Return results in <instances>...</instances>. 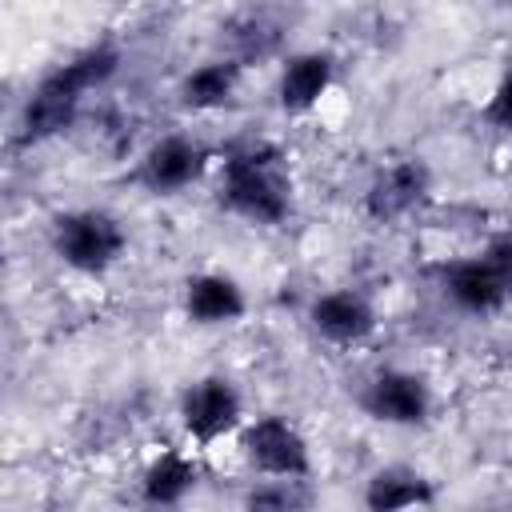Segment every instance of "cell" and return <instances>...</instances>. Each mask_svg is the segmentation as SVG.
I'll list each match as a JSON object with an SVG mask.
<instances>
[{
	"instance_id": "obj_18",
	"label": "cell",
	"mask_w": 512,
	"mask_h": 512,
	"mask_svg": "<svg viewBox=\"0 0 512 512\" xmlns=\"http://www.w3.org/2000/svg\"><path fill=\"white\" fill-rule=\"evenodd\" d=\"M480 120H484L492 132L512 136V64L496 76V84H492L488 100L480 104Z\"/></svg>"
},
{
	"instance_id": "obj_2",
	"label": "cell",
	"mask_w": 512,
	"mask_h": 512,
	"mask_svg": "<svg viewBox=\"0 0 512 512\" xmlns=\"http://www.w3.org/2000/svg\"><path fill=\"white\" fill-rule=\"evenodd\" d=\"M216 204L252 224L280 228L292 216V168L268 140H248L216 160Z\"/></svg>"
},
{
	"instance_id": "obj_1",
	"label": "cell",
	"mask_w": 512,
	"mask_h": 512,
	"mask_svg": "<svg viewBox=\"0 0 512 512\" xmlns=\"http://www.w3.org/2000/svg\"><path fill=\"white\" fill-rule=\"evenodd\" d=\"M124 64V48L116 36H100V40H88L84 48L68 52L60 64H52L24 96L20 112H16V124H12V144L16 148H40L56 136H64L80 112H84V100L100 88L112 84V76L120 72Z\"/></svg>"
},
{
	"instance_id": "obj_13",
	"label": "cell",
	"mask_w": 512,
	"mask_h": 512,
	"mask_svg": "<svg viewBox=\"0 0 512 512\" xmlns=\"http://www.w3.org/2000/svg\"><path fill=\"white\" fill-rule=\"evenodd\" d=\"M240 84H244V64L236 56L224 52V56L200 60L176 80V108L188 116H216L236 104Z\"/></svg>"
},
{
	"instance_id": "obj_16",
	"label": "cell",
	"mask_w": 512,
	"mask_h": 512,
	"mask_svg": "<svg viewBox=\"0 0 512 512\" xmlns=\"http://www.w3.org/2000/svg\"><path fill=\"white\" fill-rule=\"evenodd\" d=\"M240 500H244V508H276V512H292V508H312V504H316V492H312V480L260 476Z\"/></svg>"
},
{
	"instance_id": "obj_6",
	"label": "cell",
	"mask_w": 512,
	"mask_h": 512,
	"mask_svg": "<svg viewBox=\"0 0 512 512\" xmlns=\"http://www.w3.org/2000/svg\"><path fill=\"white\" fill-rule=\"evenodd\" d=\"M240 460L252 468V476H288V480H312L316 460L304 428L280 412L248 416L236 432Z\"/></svg>"
},
{
	"instance_id": "obj_10",
	"label": "cell",
	"mask_w": 512,
	"mask_h": 512,
	"mask_svg": "<svg viewBox=\"0 0 512 512\" xmlns=\"http://www.w3.org/2000/svg\"><path fill=\"white\" fill-rule=\"evenodd\" d=\"M308 328L332 348H360L380 332V308L364 288L336 284L308 300Z\"/></svg>"
},
{
	"instance_id": "obj_9",
	"label": "cell",
	"mask_w": 512,
	"mask_h": 512,
	"mask_svg": "<svg viewBox=\"0 0 512 512\" xmlns=\"http://www.w3.org/2000/svg\"><path fill=\"white\" fill-rule=\"evenodd\" d=\"M212 168V148L192 132H164L136 156L132 184L148 196H180L200 184Z\"/></svg>"
},
{
	"instance_id": "obj_4",
	"label": "cell",
	"mask_w": 512,
	"mask_h": 512,
	"mask_svg": "<svg viewBox=\"0 0 512 512\" xmlns=\"http://www.w3.org/2000/svg\"><path fill=\"white\" fill-rule=\"evenodd\" d=\"M440 292L464 316L504 312L512 304V232H496L476 252L444 260Z\"/></svg>"
},
{
	"instance_id": "obj_17",
	"label": "cell",
	"mask_w": 512,
	"mask_h": 512,
	"mask_svg": "<svg viewBox=\"0 0 512 512\" xmlns=\"http://www.w3.org/2000/svg\"><path fill=\"white\" fill-rule=\"evenodd\" d=\"M276 48H280V28L264 12H248V16H240L232 24V48H228V56H236L244 68L256 64V60H268Z\"/></svg>"
},
{
	"instance_id": "obj_11",
	"label": "cell",
	"mask_w": 512,
	"mask_h": 512,
	"mask_svg": "<svg viewBox=\"0 0 512 512\" xmlns=\"http://www.w3.org/2000/svg\"><path fill=\"white\" fill-rule=\"evenodd\" d=\"M340 60L332 48H296L280 56L276 68V108L288 120L312 116L336 88Z\"/></svg>"
},
{
	"instance_id": "obj_15",
	"label": "cell",
	"mask_w": 512,
	"mask_h": 512,
	"mask_svg": "<svg viewBox=\"0 0 512 512\" xmlns=\"http://www.w3.org/2000/svg\"><path fill=\"white\" fill-rule=\"evenodd\" d=\"M200 480H204V468L188 448H160L140 468L136 492L148 508H180L200 488Z\"/></svg>"
},
{
	"instance_id": "obj_5",
	"label": "cell",
	"mask_w": 512,
	"mask_h": 512,
	"mask_svg": "<svg viewBox=\"0 0 512 512\" xmlns=\"http://www.w3.org/2000/svg\"><path fill=\"white\" fill-rule=\"evenodd\" d=\"M244 420H248L244 392L224 372H204V376L188 380L176 396V424L196 452H208L220 440L236 436L244 428Z\"/></svg>"
},
{
	"instance_id": "obj_8",
	"label": "cell",
	"mask_w": 512,
	"mask_h": 512,
	"mask_svg": "<svg viewBox=\"0 0 512 512\" xmlns=\"http://www.w3.org/2000/svg\"><path fill=\"white\" fill-rule=\"evenodd\" d=\"M432 168L424 156H396L372 172V180L360 192V212L376 228H396L412 216H420L432 200Z\"/></svg>"
},
{
	"instance_id": "obj_3",
	"label": "cell",
	"mask_w": 512,
	"mask_h": 512,
	"mask_svg": "<svg viewBox=\"0 0 512 512\" xmlns=\"http://www.w3.org/2000/svg\"><path fill=\"white\" fill-rule=\"evenodd\" d=\"M128 228L112 208L100 204H80V208H64L52 216L48 224V248L52 256L88 280L108 276L124 256H128Z\"/></svg>"
},
{
	"instance_id": "obj_12",
	"label": "cell",
	"mask_w": 512,
	"mask_h": 512,
	"mask_svg": "<svg viewBox=\"0 0 512 512\" xmlns=\"http://www.w3.org/2000/svg\"><path fill=\"white\" fill-rule=\"evenodd\" d=\"M180 308L184 320L196 328H232L248 316V292L232 272H192L180 284Z\"/></svg>"
},
{
	"instance_id": "obj_14",
	"label": "cell",
	"mask_w": 512,
	"mask_h": 512,
	"mask_svg": "<svg viewBox=\"0 0 512 512\" xmlns=\"http://www.w3.org/2000/svg\"><path fill=\"white\" fill-rule=\"evenodd\" d=\"M440 500L436 492V480L408 464V460H392V464H380L368 472L364 480V492H360V504L368 512H400V508H432Z\"/></svg>"
},
{
	"instance_id": "obj_7",
	"label": "cell",
	"mask_w": 512,
	"mask_h": 512,
	"mask_svg": "<svg viewBox=\"0 0 512 512\" xmlns=\"http://www.w3.org/2000/svg\"><path fill=\"white\" fill-rule=\"evenodd\" d=\"M356 408L384 428H428L436 412V392L424 372L384 364L372 376H364L356 392Z\"/></svg>"
}]
</instances>
